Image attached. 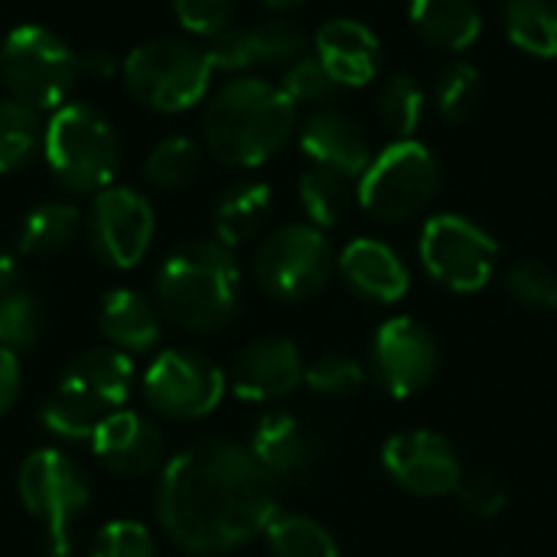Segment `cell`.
I'll return each mask as SVG.
<instances>
[{
  "mask_svg": "<svg viewBox=\"0 0 557 557\" xmlns=\"http://www.w3.org/2000/svg\"><path fill=\"white\" fill-rule=\"evenodd\" d=\"M277 516V486L255 454L225 437H206L170 457L157 483V519L189 555H228L264 535Z\"/></svg>",
  "mask_w": 557,
  "mask_h": 557,
  "instance_id": "cell-1",
  "label": "cell"
},
{
  "mask_svg": "<svg viewBox=\"0 0 557 557\" xmlns=\"http://www.w3.org/2000/svg\"><path fill=\"white\" fill-rule=\"evenodd\" d=\"M297 127V104L281 85L258 75L228 78L202 111L206 150L235 170H255L274 160Z\"/></svg>",
  "mask_w": 557,
  "mask_h": 557,
  "instance_id": "cell-2",
  "label": "cell"
},
{
  "mask_svg": "<svg viewBox=\"0 0 557 557\" xmlns=\"http://www.w3.org/2000/svg\"><path fill=\"white\" fill-rule=\"evenodd\" d=\"M157 304L166 320L196 336L222 333L242 300V271L222 242H183L176 245L153 281Z\"/></svg>",
  "mask_w": 557,
  "mask_h": 557,
  "instance_id": "cell-3",
  "label": "cell"
},
{
  "mask_svg": "<svg viewBox=\"0 0 557 557\" xmlns=\"http://www.w3.org/2000/svg\"><path fill=\"white\" fill-rule=\"evenodd\" d=\"M42 153L52 176L69 193L108 189L121 163L114 127L101 111L82 101H65L52 111L49 127L42 131Z\"/></svg>",
  "mask_w": 557,
  "mask_h": 557,
  "instance_id": "cell-4",
  "label": "cell"
},
{
  "mask_svg": "<svg viewBox=\"0 0 557 557\" xmlns=\"http://www.w3.org/2000/svg\"><path fill=\"white\" fill-rule=\"evenodd\" d=\"M441 160L421 140H392L372 157L356 183V199L382 225H401L421 215L441 193Z\"/></svg>",
  "mask_w": 557,
  "mask_h": 557,
  "instance_id": "cell-5",
  "label": "cell"
},
{
  "mask_svg": "<svg viewBox=\"0 0 557 557\" xmlns=\"http://www.w3.org/2000/svg\"><path fill=\"white\" fill-rule=\"evenodd\" d=\"M78 55L46 26L23 23L0 46V75L10 95L33 111H59L78 78Z\"/></svg>",
  "mask_w": 557,
  "mask_h": 557,
  "instance_id": "cell-6",
  "label": "cell"
},
{
  "mask_svg": "<svg viewBox=\"0 0 557 557\" xmlns=\"http://www.w3.org/2000/svg\"><path fill=\"white\" fill-rule=\"evenodd\" d=\"M124 85L144 108L160 114L189 111L199 104L212 82V65L206 49H196L186 39H150L140 42L121 65Z\"/></svg>",
  "mask_w": 557,
  "mask_h": 557,
  "instance_id": "cell-7",
  "label": "cell"
},
{
  "mask_svg": "<svg viewBox=\"0 0 557 557\" xmlns=\"http://www.w3.org/2000/svg\"><path fill=\"white\" fill-rule=\"evenodd\" d=\"M16 493L26 512L42 525L55 555H69L72 529L91 503L85 470L62 450H36L23 460Z\"/></svg>",
  "mask_w": 557,
  "mask_h": 557,
  "instance_id": "cell-8",
  "label": "cell"
},
{
  "mask_svg": "<svg viewBox=\"0 0 557 557\" xmlns=\"http://www.w3.org/2000/svg\"><path fill=\"white\" fill-rule=\"evenodd\" d=\"M336 274V251L317 225L274 228L255 251V277L261 290L281 304L317 297Z\"/></svg>",
  "mask_w": 557,
  "mask_h": 557,
  "instance_id": "cell-9",
  "label": "cell"
},
{
  "mask_svg": "<svg viewBox=\"0 0 557 557\" xmlns=\"http://www.w3.org/2000/svg\"><path fill=\"white\" fill-rule=\"evenodd\" d=\"M418 255L424 271L447 290H483L499 264V242L467 215L441 212L424 222Z\"/></svg>",
  "mask_w": 557,
  "mask_h": 557,
  "instance_id": "cell-10",
  "label": "cell"
},
{
  "mask_svg": "<svg viewBox=\"0 0 557 557\" xmlns=\"http://www.w3.org/2000/svg\"><path fill=\"white\" fill-rule=\"evenodd\" d=\"M147 405L170 421H199L225 398V372L199 352L166 349L144 372Z\"/></svg>",
  "mask_w": 557,
  "mask_h": 557,
  "instance_id": "cell-11",
  "label": "cell"
},
{
  "mask_svg": "<svg viewBox=\"0 0 557 557\" xmlns=\"http://www.w3.org/2000/svg\"><path fill=\"white\" fill-rule=\"evenodd\" d=\"M372 375L385 395L405 401L421 395L441 366L434 333L414 317H392L372 336Z\"/></svg>",
  "mask_w": 557,
  "mask_h": 557,
  "instance_id": "cell-12",
  "label": "cell"
},
{
  "mask_svg": "<svg viewBox=\"0 0 557 557\" xmlns=\"http://www.w3.org/2000/svg\"><path fill=\"white\" fill-rule=\"evenodd\" d=\"M153 209L150 202L124 186H108L95 193L88 209V245L95 258H101L108 268L127 271L140 264L153 242Z\"/></svg>",
  "mask_w": 557,
  "mask_h": 557,
  "instance_id": "cell-13",
  "label": "cell"
},
{
  "mask_svg": "<svg viewBox=\"0 0 557 557\" xmlns=\"http://www.w3.org/2000/svg\"><path fill=\"white\" fill-rule=\"evenodd\" d=\"M382 470L395 486L424 499L454 496L463 480V463L454 444L428 428L392 434L382 447Z\"/></svg>",
  "mask_w": 557,
  "mask_h": 557,
  "instance_id": "cell-14",
  "label": "cell"
},
{
  "mask_svg": "<svg viewBox=\"0 0 557 557\" xmlns=\"http://www.w3.org/2000/svg\"><path fill=\"white\" fill-rule=\"evenodd\" d=\"M248 450L274 480V486L310 483L323 467V437L294 411L264 414L251 431Z\"/></svg>",
  "mask_w": 557,
  "mask_h": 557,
  "instance_id": "cell-15",
  "label": "cell"
},
{
  "mask_svg": "<svg viewBox=\"0 0 557 557\" xmlns=\"http://www.w3.org/2000/svg\"><path fill=\"white\" fill-rule=\"evenodd\" d=\"M307 55V36L290 20H264L255 26H228L212 36L206 59L219 72H248L258 65H290Z\"/></svg>",
  "mask_w": 557,
  "mask_h": 557,
  "instance_id": "cell-16",
  "label": "cell"
},
{
  "mask_svg": "<svg viewBox=\"0 0 557 557\" xmlns=\"http://www.w3.org/2000/svg\"><path fill=\"white\" fill-rule=\"evenodd\" d=\"M307 362L294 339L261 336L248 343L232 362V392L242 401H281L304 382Z\"/></svg>",
  "mask_w": 557,
  "mask_h": 557,
  "instance_id": "cell-17",
  "label": "cell"
},
{
  "mask_svg": "<svg viewBox=\"0 0 557 557\" xmlns=\"http://www.w3.org/2000/svg\"><path fill=\"white\" fill-rule=\"evenodd\" d=\"M88 444H91L95 457L111 473L127 476V480L153 473L160 467V460H163V434H160V428L150 418L137 414V411H124V408L111 411L98 424V431H95V437Z\"/></svg>",
  "mask_w": 557,
  "mask_h": 557,
  "instance_id": "cell-18",
  "label": "cell"
},
{
  "mask_svg": "<svg viewBox=\"0 0 557 557\" xmlns=\"http://www.w3.org/2000/svg\"><path fill=\"white\" fill-rule=\"evenodd\" d=\"M300 147L313 160V166H330L359 183V176L372 163L369 134L356 117L336 108H317L300 127Z\"/></svg>",
  "mask_w": 557,
  "mask_h": 557,
  "instance_id": "cell-19",
  "label": "cell"
},
{
  "mask_svg": "<svg viewBox=\"0 0 557 557\" xmlns=\"http://www.w3.org/2000/svg\"><path fill=\"white\" fill-rule=\"evenodd\" d=\"M336 271L346 287L369 304H395L411 287V271L401 255L379 238H356L336 255Z\"/></svg>",
  "mask_w": 557,
  "mask_h": 557,
  "instance_id": "cell-20",
  "label": "cell"
},
{
  "mask_svg": "<svg viewBox=\"0 0 557 557\" xmlns=\"http://www.w3.org/2000/svg\"><path fill=\"white\" fill-rule=\"evenodd\" d=\"M317 59L323 69L339 82V88H362L372 85L382 65V42L379 36L359 20H330L317 29L313 39Z\"/></svg>",
  "mask_w": 557,
  "mask_h": 557,
  "instance_id": "cell-21",
  "label": "cell"
},
{
  "mask_svg": "<svg viewBox=\"0 0 557 557\" xmlns=\"http://www.w3.org/2000/svg\"><path fill=\"white\" fill-rule=\"evenodd\" d=\"M62 385L75 388L78 395L91 398L95 405L117 411L134 388V362L121 349H88L69 362L62 372Z\"/></svg>",
  "mask_w": 557,
  "mask_h": 557,
  "instance_id": "cell-22",
  "label": "cell"
},
{
  "mask_svg": "<svg viewBox=\"0 0 557 557\" xmlns=\"http://www.w3.org/2000/svg\"><path fill=\"white\" fill-rule=\"evenodd\" d=\"M274 212V189L261 180H238L222 189L212 209V232L215 242L225 248H238L251 242Z\"/></svg>",
  "mask_w": 557,
  "mask_h": 557,
  "instance_id": "cell-23",
  "label": "cell"
},
{
  "mask_svg": "<svg viewBox=\"0 0 557 557\" xmlns=\"http://www.w3.org/2000/svg\"><path fill=\"white\" fill-rule=\"evenodd\" d=\"M98 326L104 339L121 352H147L160 339L157 307L144 294L127 290V287H117L101 300Z\"/></svg>",
  "mask_w": 557,
  "mask_h": 557,
  "instance_id": "cell-24",
  "label": "cell"
},
{
  "mask_svg": "<svg viewBox=\"0 0 557 557\" xmlns=\"http://www.w3.org/2000/svg\"><path fill=\"white\" fill-rule=\"evenodd\" d=\"M408 16L421 39L447 52L470 49L483 33V13L476 0H411Z\"/></svg>",
  "mask_w": 557,
  "mask_h": 557,
  "instance_id": "cell-25",
  "label": "cell"
},
{
  "mask_svg": "<svg viewBox=\"0 0 557 557\" xmlns=\"http://www.w3.org/2000/svg\"><path fill=\"white\" fill-rule=\"evenodd\" d=\"M78 209L69 202H39L33 206L16 232V248L29 258H52L65 251L78 232Z\"/></svg>",
  "mask_w": 557,
  "mask_h": 557,
  "instance_id": "cell-26",
  "label": "cell"
},
{
  "mask_svg": "<svg viewBox=\"0 0 557 557\" xmlns=\"http://www.w3.org/2000/svg\"><path fill=\"white\" fill-rule=\"evenodd\" d=\"M428 111L424 85L411 72H395L379 85L375 114L395 140H414Z\"/></svg>",
  "mask_w": 557,
  "mask_h": 557,
  "instance_id": "cell-27",
  "label": "cell"
},
{
  "mask_svg": "<svg viewBox=\"0 0 557 557\" xmlns=\"http://www.w3.org/2000/svg\"><path fill=\"white\" fill-rule=\"evenodd\" d=\"M506 36L535 59H557V0H506Z\"/></svg>",
  "mask_w": 557,
  "mask_h": 557,
  "instance_id": "cell-28",
  "label": "cell"
},
{
  "mask_svg": "<svg viewBox=\"0 0 557 557\" xmlns=\"http://www.w3.org/2000/svg\"><path fill=\"white\" fill-rule=\"evenodd\" d=\"M108 414H111L108 408L95 405L91 398H85L75 388L59 382L55 392L39 408V424H42V431H49L62 441H91L98 424Z\"/></svg>",
  "mask_w": 557,
  "mask_h": 557,
  "instance_id": "cell-29",
  "label": "cell"
},
{
  "mask_svg": "<svg viewBox=\"0 0 557 557\" xmlns=\"http://www.w3.org/2000/svg\"><path fill=\"white\" fill-rule=\"evenodd\" d=\"M274 557H339V545L326 525L310 516L277 512L264 529Z\"/></svg>",
  "mask_w": 557,
  "mask_h": 557,
  "instance_id": "cell-30",
  "label": "cell"
},
{
  "mask_svg": "<svg viewBox=\"0 0 557 557\" xmlns=\"http://www.w3.org/2000/svg\"><path fill=\"white\" fill-rule=\"evenodd\" d=\"M300 202L317 228H336L352 202V180L330 170V166H310L300 180Z\"/></svg>",
  "mask_w": 557,
  "mask_h": 557,
  "instance_id": "cell-31",
  "label": "cell"
},
{
  "mask_svg": "<svg viewBox=\"0 0 557 557\" xmlns=\"http://www.w3.org/2000/svg\"><path fill=\"white\" fill-rule=\"evenodd\" d=\"M202 170V147L189 137H163L144 160V180L157 189H186Z\"/></svg>",
  "mask_w": 557,
  "mask_h": 557,
  "instance_id": "cell-32",
  "label": "cell"
},
{
  "mask_svg": "<svg viewBox=\"0 0 557 557\" xmlns=\"http://www.w3.org/2000/svg\"><path fill=\"white\" fill-rule=\"evenodd\" d=\"M42 144L39 111L16 98H0V173H13Z\"/></svg>",
  "mask_w": 557,
  "mask_h": 557,
  "instance_id": "cell-33",
  "label": "cell"
},
{
  "mask_svg": "<svg viewBox=\"0 0 557 557\" xmlns=\"http://www.w3.org/2000/svg\"><path fill=\"white\" fill-rule=\"evenodd\" d=\"M483 98V75L473 62L454 59L434 78V104L450 124H463L476 114Z\"/></svg>",
  "mask_w": 557,
  "mask_h": 557,
  "instance_id": "cell-34",
  "label": "cell"
},
{
  "mask_svg": "<svg viewBox=\"0 0 557 557\" xmlns=\"http://www.w3.org/2000/svg\"><path fill=\"white\" fill-rule=\"evenodd\" d=\"M42 336V304L33 290L13 287L0 297V349L29 352Z\"/></svg>",
  "mask_w": 557,
  "mask_h": 557,
  "instance_id": "cell-35",
  "label": "cell"
},
{
  "mask_svg": "<svg viewBox=\"0 0 557 557\" xmlns=\"http://www.w3.org/2000/svg\"><path fill=\"white\" fill-rule=\"evenodd\" d=\"M366 379H369L366 366L359 359H352V356H343V352H323L304 372V385L313 395L330 398V401L356 398L362 392Z\"/></svg>",
  "mask_w": 557,
  "mask_h": 557,
  "instance_id": "cell-36",
  "label": "cell"
},
{
  "mask_svg": "<svg viewBox=\"0 0 557 557\" xmlns=\"http://www.w3.org/2000/svg\"><path fill=\"white\" fill-rule=\"evenodd\" d=\"M506 290L525 310H539V313H555L557 310V271L545 261L509 264Z\"/></svg>",
  "mask_w": 557,
  "mask_h": 557,
  "instance_id": "cell-37",
  "label": "cell"
},
{
  "mask_svg": "<svg viewBox=\"0 0 557 557\" xmlns=\"http://www.w3.org/2000/svg\"><path fill=\"white\" fill-rule=\"evenodd\" d=\"M281 88L294 104H313V108H330V101L339 95V82L323 69L317 55H300L290 62L281 75Z\"/></svg>",
  "mask_w": 557,
  "mask_h": 557,
  "instance_id": "cell-38",
  "label": "cell"
},
{
  "mask_svg": "<svg viewBox=\"0 0 557 557\" xmlns=\"http://www.w3.org/2000/svg\"><path fill=\"white\" fill-rule=\"evenodd\" d=\"M460 506L476 516V519H496L506 512L509 506V490L503 486V480L490 470H473V473H463L457 493Z\"/></svg>",
  "mask_w": 557,
  "mask_h": 557,
  "instance_id": "cell-39",
  "label": "cell"
},
{
  "mask_svg": "<svg viewBox=\"0 0 557 557\" xmlns=\"http://www.w3.org/2000/svg\"><path fill=\"white\" fill-rule=\"evenodd\" d=\"M91 557H157V542L147 525L117 519L101 529Z\"/></svg>",
  "mask_w": 557,
  "mask_h": 557,
  "instance_id": "cell-40",
  "label": "cell"
},
{
  "mask_svg": "<svg viewBox=\"0 0 557 557\" xmlns=\"http://www.w3.org/2000/svg\"><path fill=\"white\" fill-rule=\"evenodd\" d=\"M173 13L186 33L212 39L232 26L235 0H173Z\"/></svg>",
  "mask_w": 557,
  "mask_h": 557,
  "instance_id": "cell-41",
  "label": "cell"
},
{
  "mask_svg": "<svg viewBox=\"0 0 557 557\" xmlns=\"http://www.w3.org/2000/svg\"><path fill=\"white\" fill-rule=\"evenodd\" d=\"M23 375H20V356L10 349H0V414H7L20 395Z\"/></svg>",
  "mask_w": 557,
  "mask_h": 557,
  "instance_id": "cell-42",
  "label": "cell"
},
{
  "mask_svg": "<svg viewBox=\"0 0 557 557\" xmlns=\"http://www.w3.org/2000/svg\"><path fill=\"white\" fill-rule=\"evenodd\" d=\"M78 65H82V72H88L95 78H108L117 69V62H114V55L108 49H91V52L78 55Z\"/></svg>",
  "mask_w": 557,
  "mask_h": 557,
  "instance_id": "cell-43",
  "label": "cell"
},
{
  "mask_svg": "<svg viewBox=\"0 0 557 557\" xmlns=\"http://www.w3.org/2000/svg\"><path fill=\"white\" fill-rule=\"evenodd\" d=\"M16 277H20V268H16V258L0 251V297L10 294L16 287Z\"/></svg>",
  "mask_w": 557,
  "mask_h": 557,
  "instance_id": "cell-44",
  "label": "cell"
},
{
  "mask_svg": "<svg viewBox=\"0 0 557 557\" xmlns=\"http://www.w3.org/2000/svg\"><path fill=\"white\" fill-rule=\"evenodd\" d=\"M271 10H294V7H300V3H307V0H264Z\"/></svg>",
  "mask_w": 557,
  "mask_h": 557,
  "instance_id": "cell-45",
  "label": "cell"
},
{
  "mask_svg": "<svg viewBox=\"0 0 557 557\" xmlns=\"http://www.w3.org/2000/svg\"><path fill=\"white\" fill-rule=\"evenodd\" d=\"M52 557H65V555H52Z\"/></svg>",
  "mask_w": 557,
  "mask_h": 557,
  "instance_id": "cell-46",
  "label": "cell"
}]
</instances>
